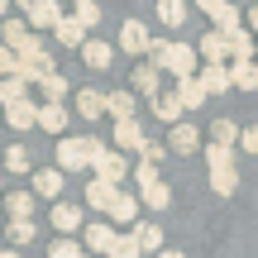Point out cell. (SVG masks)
Wrapping results in <instances>:
<instances>
[{
    "label": "cell",
    "mask_w": 258,
    "mask_h": 258,
    "mask_svg": "<svg viewBox=\"0 0 258 258\" xmlns=\"http://www.w3.org/2000/svg\"><path fill=\"white\" fill-rule=\"evenodd\" d=\"M134 244L144 249H163V225H134Z\"/></svg>",
    "instance_id": "cell-30"
},
{
    "label": "cell",
    "mask_w": 258,
    "mask_h": 258,
    "mask_svg": "<svg viewBox=\"0 0 258 258\" xmlns=\"http://www.w3.org/2000/svg\"><path fill=\"white\" fill-rule=\"evenodd\" d=\"M0 258H19V253H15V249H5V253H0Z\"/></svg>",
    "instance_id": "cell-49"
},
{
    "label": "cell",
    "mask_w": 258,
    "mask_h": 258,
    "mask_svg": "<svg viewBox=\"0 0 258 258\" xmlns=\"http://www.w3.org/2000/svg\"><path fill=\"white\" fill-rule=\"evenodd\" d=\"M148 38L153 34H148L144 19H124V29H120V48L124 53H148Z\"/></svg>",
    "instance_id": "cell-7"
},
{
    "label": "cell",
    "mask_w": 258,
    "mask_h": 258,
    "mask_svg": "<svg viewBox=\"0 0 258 258\" xmlns=\"http://www.w3.org/2000/svg\"><path fill=\"white\" fill-rule=\"evenodd\" d=\"M225 43H230V57H234V62H253V53H258V48H253V38L244 34V29L225 34Z\"/></svg>",
    "instance_id": "cell-24"
},
{
    "label": "cell",
    "mask_w": 258,
    "mask_h": 258,
    "mask_svg": "<svg viewBox=\"0 0 258 258\" xmlns=\"http://www.w3.org/2000/svg\"><path fill=\"white\" fill-rule=\"evenodd\" d=\"M148 57H153V67H158V72H172L177 82H182V77H196V48H191V43L148 38Z\"/></svg>",
    "instance_id": "cell-1"
},
{
    "label": "cell",
    "mask_w": 258,
    "mask_h": 258,
    "mask_svg": "<svg viewBox=\"0 0 258 258\" xmlns=\"http://www.w3.org/2000/svg\"><path fill=\"white\" fill-rule=\"evenodd\" d=\"M211 19H215V29H220V34H234V29H239V5H234V0H225Z\"/></svg>",
    "instance_id": "cell-31"
},
{
    "label": "cell",
    "mask_w": 258,
    "mask_h": 258,
    "mask_svg": "<svg viewBox=\"0 0 258 258\" xmlns=\"http://www.w3.org/2000/svg\"><path fill=\"white\" fill-rule=\"evenodd\" d=\"M153 115H158L163 124H182V105H177V96H172V91H158V96H153Z\"/></svg>",
    "instance_id": "cell-21"
},
{
    "label": "cell",
    "mask_w": 258,
    "mask_h": 258,
    "mask_svg": "<svg viewBox=\"0 0 258 258\" xmlns=\"http://www.w3.org/2000/svg\"><path fill=\"white\" fill-rule=\"evenodd\" d=\"M5 230H10V239H15V244H29V239H34V220H10Z\"/></svg>",
    "instance_id": "cell-39"
},
{
    "label": "cell",
    "mask_w": 258,
    "mask_h": 258,
    "mask_svg": "<svg viewBox=\"0 0 258 258\" xmlns=\"http://www.w3.org/2000/svg\"><path fill=\"white\" fill-rule=\"evenodd\" d=\"M53 34H57V43H62V48H82V43H86V29L77 24L72 15H62V19H57V24H53Z\"/></svg>",
    "instance_id": "cell-16"
},
{
    "label": "cell",
    "mask_w": 258,
    "mask_h": 258,
    "mask_svg": "<svg viewBox=\"0 0 258 258\" xmlns=\"http://www.w3.org/2000/svg\"><path fill=\"white\" fill-rule=\"evenodd\" d=\"M82 258H86V253H82Z\"/></svg>",
    "instance_id": "cell-52"
},
{
    "label": "cell",
    "mask_w": 258,
    "mask_h": 258,
    "mask_svg": "<svg viewBox=\"0 0 258 258\" xmlns=\"http://www.w3.org/2000/svg\"><path fill=\"white\" fill-rule=\"evenodd\" d=\"M115 196H120V186L101 182V177H96V182L86 186V206H91V211H110V201H115Z\"/></svg>",
    "instance_id": "cell-18"
},
{
    "label": "cell",
    "mask_w": 258,
    "mask_h": 258,
    "mask_svg": "<svg viewBox=\"0 0 258 258\" xmlns=\"http://www.w3.org/2000/svg\"><path fill=\"white\" fill-rule=\"evenodd\" d=\"M77 115H82V120H101V115H105V96L82 86V91H77Z\"/></svg>",
    "instance_id": "cell-19"
},
{
    "label": "cell",
    "mask_w": 258,
    "mask_h": 258,
    "mask_svg": "<svg viewBox=\"0 0 258 258\" xmlns=\"http://www.w3.org/2000/svg\"><path fill=\"white\" fill-rule=\"evenodd\" d=\"M253 62H258V57H253Z\"/></svg>",
    "instance_id": "cell-51"
},
{
    "label": "cell",
    "mask_w": 258,
    "mask_h": 258,
    "mask_svg": "<svg viewBox=\"0 0 258 258\" xmlns=\"http://www.w3.org/2000/svg\"><path fill=\"white\" fill-rule=\"evenodd\" d=\"M249 29H258V5H253V10H249Z\"/></svg>",
    "instance_id": "cell-47"
},
{
    "label": "cell",
    "mask_w": 258,
    "mask_h": 258,
    "mask_svg": "<svg viewBox=\"0 0 258 258\" xmlns=\"http://www.w3.org/2000/svg\"><path fill=\"white\" fill-rule=\"evenodd\" d=\"M234 139H239V124H234V120H215L211 124V144H225V148H230Z\"/></svg>",
    "instance_id": "cell-34"
},
{
    "label": "cell",
    "mask_w": 258,
    "mask_h": 258,
    "mask_svg": "<svg viewBox=\"0 0 258 258\" xmlns=\"http://www.w3.org/2000/svg\"><path fill=\"white\" fill-rule=\"evenodd\" d=\"M57 19H62V10H57V0H29V29H53Z\"/></svg>",
    "instance_id": "cell-9"
},
{
    "label": "cell",
    "mask_w": 258,
    "mask_h": 258,
    "mask_svg": "<svg viewBox=\"0 0 258 258\" xmlns=\"http://www.w3.org/2000/svg\"><path fill=\"white\" fill-rule=\"evenodd\" d=\"M38 86H43V101H62V96H67V77L62 72H48Z\"/></svg>",
    "instance_id": "cell-33"
},
{
    "label": "cell",
    "mask_w": 258,
    "mask_h": 258,
    "mask_svg": "<svg viewBox=\"0 0 258 258\" xmlns=\"http://www.w3.org/2000/svg\"><path fill=\"white\" fill-rule=\"evenodd\" d=\"M72 19L82 29H96V24H101V5H96V0H77V5H72Z\"/></svg>",
    "instance_id": "cell-32"
},
{
    "label": "cell",
    "mask_w": 258,
    "mask_h": 258,
    "mask_svg": "<svg viewBox=\"0 0 258 258\" xmlns=\"http://www.w3.org/2000/svg\"><path fill=\"white\" fill-rule=\"evenodd\" d=\"M0 186H5V177H0Z\"/></svg>",
    "instance_id": "cell-50"
},
{
    "label": "cell",
    "mask_w": 258,
    "mask_h": 258,
    "mask_svg": "<svg viewBox=\"0 0 258 258\" xmlns=\"http://www.w3.org/2000/svg\"><path fill=\"white\" fill-rule=\"evenodd\" d=\"M167 201H172V191H167L163 182H153V186H144V206H153V211H163Z\"/></svg>",
    "instance_id": "cell-38"
},
{
    "label": "cell",
    "mask_w": 258,
    "mask_h": 258,
    "mask_svg": "<svg viewBox=\"0 0 258 258\" xmlns=\"http://www.w3.org/2000/svg\"><path fill=\"white\" fill-rule=\"evenodd\" d=\"M230 86H239V91H258V62H234L230 67Z\"/></svg>",
    "instance_id": "cell-25"
},
{
    "label": "cell",
    "mask_w": 258,
    "mask_h": 258,
    "mask_svg": "<svg viewBox=\"0 0 258 258\" xmlns=\"http://www.w3.org/2000/svg\"><path fill=\"white\" fill-rule=\"evenodd\" d=\"M196 86H201V96L230 91V67H225V62H206L201 72H196Z\"/></svg>",
    "instance_id": "cell-5"
},
{
    "label": "cell",
    "mask_w": 258,
    "mask_h": 258,
    "mask_svg": "<svg viewBox=\"0 0 258 258\" xmlns=\"http://www.w3.org/2000/svg\"><path fill=\"white\" fill-rule=\"evenodd\" d=\"M115 239V225H86V249L91 253H105Z\"/></svg>",
    "instance_id": "cell-29"
},
{
    "label": "cell",
    "mask_w": 258,
    "mask_h": 258,
    "mask_svg": "<svg viewBox=\"0 0 258 258\" xmlns=\"http://www.w3.org/2000/svg\"><path fill=\"white\" fill-rule=\"evenodd\" d=\"M101 139H62L57 144V172H82V167H91V158L101 153Z\"/></svg>",
    "instance_id": "cell-2"
},
{
    "label": "cell",
    "mask_w": 258,
    "mask_h": 258,
    "mask_svg": "<svg viewBox=\"0 0 258 258\" xmlns=\"http://www.w3.org/2000/svg\"><path fill=\"white\" fill-rule=\"evenodd\" d=\"M48 225H57L62 234L82 230V206H72V201H57V206H53V215H48Z\"/></svg>",
    "instance_id": "cell-14"
},
{
    "label": "cell",
    "mask_w": 258,
    "mask_h": 258,
    "mask_svg": "<svg viewBox=\"0 0 258 258\" xmlns=\"http://www.w3.org/2000/svg\"><path fill=\"white\" fill-rule=\"evenodd\" d=\"M239 144H244V153H258V124H253V129H244Z\"/></svg>",
    "instance_id": "cell-43"
},
{
    "label": "cell",
    "mask_w": 258,
    "mask_h": 258,
    "mask_svg": "<svg viewBox=\"0 0 258 258\" xmlns=\"http://www.w3.org/2000/svg\"><path fill=\"white\" fill-rule=\"evenodd\" d=\"M29 196H34V201H57V196H62V172H57V167H38Z\"/></svg>",
    "instance_id": "cell-6"
},
{
    "label": "cell",
    "mask_w": 258,
    "mask_h": 258,
    "mask_svg": "<svg viewBox=\"0 0 258 258\" xmlns=\"http://www.w3.org/2000/svg\"><path fill=\"white\" fill-rule=\"evenodd\" d=\"M77 53H82V62H86V67H96V72H105V67L115 62V48H110V43H101V38H86Z\"/></svg>",
    "instance_id": "cell-10"
},
{
    "label": "cell",
    "mask_w": 258,
    "mask_h": 258,
    "mask_svg": "<svg viewBox=\"0 0 258 258\" xmlns=\"http://www.w3.org/2000/svg\"><path fill=\"white\" fill-rule=\"evenodd\" d=\"M158 15H163V24H182V19H186V5H182V0H158Z\"/></svg>",
    "instance_id": "cell-36"
},
{
    "label": "cell",
    "mask_w": 258,
    "mask_h": 258,
    "mask_svg": "<svg viewBox=\"0 0 258 258\" xmlns=\"http://www.w3.org/2000/svg\"><path fill=\"white\" fill-rule=\"evenodd\" d=\"M0 48H10L15 57H29V53H38V34L24 24V19H5V29H0Z\"/></svg>",
    "instance_id": "cell-3"
},
{
    "label": "cell",
    "mask_w": 258,
    "mask_h": 258,
    "mask_svg": "<svg viewBox=\"0 0 258 258\" xmlns=\"http://www.w3.org/2000/svg\"><path fill=\"white\" fill-rule=\"evenodd\" d=\"M15 72V53H10V48H0V77H10Z\"/></svg>",
    "instance_id": "cell-44"
},
{
    "label": "cell",
    "mask_w": 258,
    "mask_h": 258,
    "mask_svg": "<svg viewBox=\"0 0 258 258\" xmlns=\"http://www.w3.org/2000/svg\"><path fill=\"white\" fill-rule=\"evenodd\" d=\"M206 163H211V167H234V148H225V144H206Z\"/></svg>",
    "instance_id": "cell-37"
},
{
    "label": "cell",
    "mask_w": 258,
    "mask_h": 258,
    "mask_svg": "<svg viewBox=\"0 0 258 258\" xmlns=\"http://www.w3.org/2000/svg\"><path fill=\"white\" fill-rule=\"evenodd\" d=\"M211 186L220 196H234L239 191V167H211Z\"/></svg>",
    "instance_id": "cell-28"
},
{
    "label": "cell",
    "mask_w": 258,
    "mask_h": 258,
    "mask_svg": "<svg viewBox=\"0 0 258 258\" xmlns=\"http://www.w3.org/2000/svg\"><path fill=\"white\" fill-rule=\"evenodd\" d=\"M105 253H110V258H139V244H134V234H115Z\"/></svg>",
    "instance_id": "cell-35"
},
{
    "label": "cell",
    "mask_w": 258,
    "mask_h": 258,
    "mask_svg": "<svg viewBox=\"0 0 258 258\" xmlns=\"http://www.w3.org/2000/svg\"><path fill=\"white\" fill-rule=\"evenodd\" d=\"M34 115H38V105H34V101L24 96V101L5 105V110H0V120H5L10 129H34Z\"/></svg>",
    "instance_id": "cell-12"
},
{
    "label": "cell",
    "mask_w": 258,
    "mask_h": 258,
    "mask_svg": "<svg viewBox=\"0 0 258 258\" xmlns=\"http://www.w3.org/2000/svg\"><path fill=\"white\" fill-rule=\"evenodd\" d=\"M34 124L48 129V134H62V129H67V105L62 101H43V105H38V115H34Z\"/></svg>",
    "instance_id": "cell-8"
},
{
    "label": "cell",
    "mask_w": 258,
    "mask_h": 258,
    "mask_svg": "<svg viewBox=\"0 0 258 258\" xmlns=\"http://www.w3.org/2000/svg\"><path fill=\"white\" fill-rule=\"evenodd\" d=\"M158 258H186V253H177V249H158Z\"/></svg>",
    "instance_id": "cell-46"
},
{
    "label": "cell",
    "mask_w": 258,
    "mask_h": 258,
    "mask_svg": "<svg viewBox=\"0 0 258 258\" xmlns=\"http://www.w3.org/2000/svg\"><path fill=\"white\" fill-rule=\"evenodd\" d=\"M5 15H10V0H0V19H5Z\"/></svg>",
    "instance_id": "cell-48"
},
{
    "label": "cell",
    "mask_w": 258,
    "mask_h": 258,
    "mask_svg": "<svg viewBox=\"0 0 258 258\" xmlns=\"http://www.w3.org/2000/svg\"><path fill=\"white\" fill-rule=\"evenodd\" d=\"M129 82H134V96H158V91H163V77H158L153 62L134 67V72H129Z\"/></svg>",
    "instance_id": "cell-13"
},
{
    "label": "cell",
    "mask_w": 258,
    "mask_h": 258,
    "mask_svg": "<svg viewBox=\"0 0 258 258\" xmlns=\"http://www.w3.org/2000/svg\"><path fill=\"white\" fill-rule=\"evenodd\" d=\"M172 96H177V105H182V110H201V101H206V96H201V86H196V77H182Z\"/></svg>",
    "instance_id": "cell-22"
},
{
    "label": "cell",
    "mask_w": 258,
    "mask_h": 258,
    "mask_svg": "<svg viewBox=\"0 0 258 258\" xmlns=\"http://www.w3.org/2000/svg\"><path fill=\"white\" fill-rule=\"evenodd\" d=\"M0 167L15 177V172H29V167H34V158H29V148H24V144H10V148H5V158H0Z\"/></svg>",
    "instance_id": "cell-23"
},
{
    "label": "cell",
    "mask_w": 258,
    "mask_h": 258,
    "mask_svg": "<svg viewBox=\"0 0 258 258\" xmlns=\"http://www.w3.org/2000/svg\"><path fill=\"white\" fill-rule=\"evenodd\" d=\"M201 57H206V62H225V57H230V43H225V34H220V29L201 34Z\"/></svg>",
    "instance_id": "cell-20"
},
{
    "label": "cell",
    "mask_w": 258,
    "mask_h": 258,
    "mask_svg": "<svg viewBox=\"0 0 258 258\" xmlns=\"http://www.w3.org/2000/svg\"><path fill=\"white\" fill-rule=\"evenodd\" d=\"M105 115H115V124L134 120V115H139V96L134 91H110V96H105Z\"/></svg>",
    "instance_id": "cell-11"
},
{
    "label": "cell",
    "mask_w": 258,
    "mask_h": 258,
    "mask_svg": "<svg viewBox=\"0 0 258 258\" xmlns=\"http://www.w3.org/2000/svg\"><path fill=\"white\" fill-rule=\"evenodd\" d=\"M5 211H10V220H34V196H29V191H10L5 196Z\"/></svg>",
    "instance_id": "cell-27"
},
{
    "label": "cell",
    "mask_w": 258,
    "mask_h": 258,
    "mask_svg": "<svg viewBox=\"0 0 258 258\" xmlns=\"http://www.w3.org/2000/svg\"><path fill=\"white\" fill-rule=\"evenodd\" d=\"M196 5H201V10H206V15H215V10H220V5H225V0H196Z\"/></svg>",
    "instance_id": "cell-45"
},
{
    "label": "cell",
    "mask_w": 258,
    "mask_h": 258,
    "mask_svg": "<svg viewBox=\"0 0 258 258\" xmlns=\"http://www.w3.org/2000/svg\"><path fill=\"white\" fill-rule=\"evenodd\" d=\"M144 129H139V120H120V124H115V148H139V144H144Z\"/></svg>",
    "instance_id": "cell-26"
},
{
    "label": "cell",
    "mask_w": 258,
    "mask_h": 258,
    "mask_svg": "<svg viewBox=\"0 0 258 258\" xmlns=\"http://www.w3.org/2000/svg\"><path fill=\"white\" fill-rule=\"evenodd\" d=\"M48 258H82V249H77L72 239H57L53 249H48Z\"/></svg>",
    "instance_id": "cell-42"
},
{
    "label": "cell",
    "mask_w": 258,
    "mask_h": 258,
    "mask_svg": "<svg viewBox=\"0 0 258 258\" xmlns=\"http://www.w3.org/2000/svg\"><path fill=\"white\" fill-rule=\"evenodd\" d=\"M134 182H139V186H153V182H163V177H158L153 163H139V167H134Z\"/></svg>",
    "instance_id": "cell-40"
},
{
    "label": "cell",
    "mask_w": 258,
    "mask_h": 258,
    "mask_svg": "<svg viewBox=\"0 0 258 258\" xmlns=\"http://www.w3.org/2000/svg\"><path fill=\"white\" fill-rule=\"evenodd\" d=\"M91 167H96V177H101V182H110V186H120V182H124V153H115L110 144H105L101 153L91 158Z\"/></svg>",
    "instance_id": "cell-4"
},
{
    "label": "cell",
    "mask_w": 258,
    "mask_h": 258,
    "mask_svg": "<svg viewBox=\"0 0 258 258\" xmlns=\"http://www.w3.org/2000/svg\"><path fill=\"white\" fill-rule=\"evenodd\" d=\"M163 148H167V144H158V139H144V144H139V153H144V163H153V167H158Z\"/></svg>",
    "instance_id": "cell-41"
},
{
    "label": "cell",
    "mask_w": 258,
    "mask_h": 258,
    "mask_svg": "<svg viewBox=\"0 0 258 258\" xmlns=\"http://www.w3.org/2000/svg\"><path fill=\"white\" fill-rule=\"evenodd\" d=\"M196 144H201V129L196 124H172V139H167V148H172V153H196Z\"/></svg>",
    "instance_id": "cell-15"
},
{
    "label": "cell",
    "mask_w": 258,
    "mask_h": 258,
    "mask_svg": "<svg viewBox=\"0 0 258 258\" xmlns=\"http://www.w3.org/2000/svg\"><path fill=\"white\" fill-rule=\"evenodd\" d=\"M105 215H110L115 225H134V215H139V196L120 191V196H115V201H110V211H105Z\"/></svg>",
    "instance_id": "cell-17"
}]
</instances>
